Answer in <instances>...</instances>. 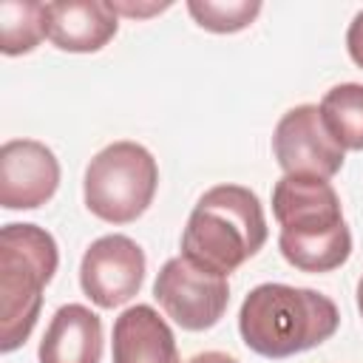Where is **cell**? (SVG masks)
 <instances>
[{
	"instance_id": "obj_1",
	"label": "cell",
	"mask_w": 363,
	"mask_h": 363,
	"mask_svg": "<svg viewBox=\"0 0 363 363\" xmlns=\"http://www.w3.org/2000/svg\"><path fill=\"white\" fill-rule=\"evenodd\" d=\"M281 255L301 272H332L352 255V233L329 179L281 176L272 187Z\"/></svg>"
},
{
	"instance_id": "obj_2",
	"label": "cell",
	"mask_w": 363,
	"mask_h": 363,
	"mask_svg": "<svg viewBox=\"0 0 363 363\" xmlns=\"http://www.w3.org/2000/svg\"><path fill=\"white\" fill-rule=\"evenodd\" d=\"M340 326L335 301L323 292L289 284H258L238 309V332L247 349L281 360L329 340Z\"/></svg>"
},
{
	"instance_id": "obj_3",
	"label": "cell",
	"mask_w": 363,
	"mask_h": 363,
	"mask_svg": "<svg viewBox=\"0 0 363 363\" xmlns=\"http://www.w3.org/2000/svg\"><path fill=\"white\" fill-rule=\"evenodd\" d=\"M264 244V207L258 196L241 184L210 187L196 201L182 233V255L224 278L258 255Z\"/></svg>"
},
{
	"instance_id": "obj_4",
	"label": "cell",
	"mask_w": 363,
	"mask_h": 363,
	"mask_svg": "<svg viewBox=\"0 0 363 363\" xmlns=\"http://www.w3.org/2000/svg\"><path fill=\"white\" fill-rule=\"evenodd\" d=\"M60 264L57 241L37 224H6L0 230V352L9 354L34 332L43 289Z\"/></svg>"
},
{
	"instance_id": "obj_5",
	"label": "cell",
	"mask_w": 363,
	"mask_h": 363,
	"mask_svg": "<svg viewBox=\"0 0 363 363\" xmlns=\"http://www.w3.org/2000/svg\"><path fill=\"white\" fill-rule=\"evenodd\" d=\"M159 164L153 153L130 139L102 147L85 167V207L108 224L136 221L153 201Z\"/></svg>"
},
{
	"instance_id": "obj_6",
	"label": "cell",
	"mask_w": 363,
	"mask_h": 363,
	"mask_svg": "<svg viewBox=\"0 0 363 363\" xmlns=\"http://www.w3.org/2000/svg\"><path fill=\"white\" fill-rule=\"evenodd\" d=\"M159 306L187 332H204L221 320L230 303V284L224 275L193 264L184 255L167 258L153 281Z\"/></svg>"
},
{
	"instance_id": "obj_7",
	"label": "cell",
	"mask_w": 363,
	"mask_h": 363,
	"mask_svg": "<svg viewBox=\"0 0 363 363\" xmlns=\"http://www.w3.org/2000/svg\"><path fill=\"white\" fill-rule=\"evenodd\" d=\"M272 153L284 176H315L332 179L343 167V147L326 130L318 105L289 108L272 133Z\"/></svg>"
},
{
	"instance_id": "obj_8",
	"label": "cell",
	"mask_w": 363,
	"mask_h": 363,
	"mask_svg": "<svg viewBox=\"0 0 363 363\" xmlns=\"http://www.w3.org/2000/svg\"><path fill=\"white\" fill-rule=\"evenodd\" d=\"M145 281V252L142 247L122 235L96 238L79 264V286L82 292L102 309H113L128 303Z\"/></svg>"
},
{
	"instance_id": "obj_9",
	"label": "cell",
	"mask_w": 363,
	"mask_h": 363,
	"mask_svg": "<svg viewBox=\"0 0 363 363\" xmlns=\"http://www.w3.org/2000/svg\"><path fill=\"white\" fill-rule=\"evenodd\" d=\"M60 187V162L37 139H9L0 147V204L6 210H34Z\"/></svg>"
},
{
	"instance_id": "obj_10",
	"label": "cell",
	"mask_w": 363,
	"mask_h": 363,
	"mask_svg": "<svg viewBox=\"0 0 363 363\" xmlns=\"http://www.w3.org/2000/svg\"><path fill=\"white\" fill-rule=\"evenodd\" d=\"M119 17L105 0H57L45 3V37L71 54L99 51L113 40Z\"/></svg>"
},
{
	"instance_id": "obj_11",
	"label": "cell",
	"mask_w": 363,
	"mask_h": 363,
	"mask_svg": "<svg viewBox=\"0 0 363 363\" xmlns=\"http://www.w3.org/2000/svg\"><path fill=\"white\" fill-rule=\"evenodd\" d=\"M111 354L113 363H182L173 329L150 303L128 306L113 320Z\"/></svg>"
},
{
	"instance_id": "obj_12",
	"label": "cell",
	"mask_w": 363,
	"mask_h": 363,
	"mask_svg": "<svg viewBox=\"0 0 363 363\" xmlns=\"http://www.w3.org/2000/svg\"><path fill=\"white\" fill-rule=\"evenodd\" d=\"M40 363H99L102 320L82 303H65L54 312L37 352Z\"/></svg>"
},
{
	"instance_id": "obj_13",
	"label": "cell",
	"mask_w": 363,
	"mask_h": 363,
	"mask_svg": "<svg viewBox=\"0 0 363 363\" xmlns=\"http://www.w3.org/2000/svg\"><path fill=\"white\" fill-rule=\"evenodd\" d=\"M320 119L343 150H363V85L340 82L320 99Z\"/></svg>"
},
{
	"instance_id": "obj_14",
	"label": "cell",
	"mask_w": 363,
	"mask_h": 363,
	"mask_svg": "<svg viewBox=\"0 0 363 363\" xmlns=\"http://www.w3.org/2000/svg\"><path fill=\"white\" fill-rule=\"evenodd\" d=\"M45 37V3L3 0L0 3V51L6 57L28 54Z\"/></svg>"
},
{
	"instance_id": "obj_15",
	"label": "cell",
	"mask_w": 363,
	"mask_h": 363,
	"mask_svg": "<svg viewBox=\"0 0 363 363\" xmlns=\"http://www.w3.org/2000/svg\"><path fill=\"white\" fill-rule=\"evenodd\" d=\"M187 11L193 14V20L216 34H233L247 28L258 11L261 3L258 0H230V3H218V0H190Z\"/></svg>"
},
{
	"instance_id": "obj_16",
	"label": "cell",
	"mask_w": 363,
	"mask_h": 363,
	"mask_svg": "<svg viewBox=\"0 0 363 363\" xmlns=\"http://www.w3.org/2000/svg\"><path fill=\"white\" fill-rule=\"evenodd\" d=\"M346 48H349V57L354 60V65L363 68V9H360V11L352 17V23H349Z\"/></svg>"
},
{
	"instance_id": "obj_17",
	"label": "cell",
	"mask_w": 363,
	"mask_h": 363,
	"mask_svg": "<svg viewBox=\"0 0 363 363\" xmlns=\"http://www.w3.org/2000/svg\"><path fill=\"white\" fill-rule=\"evenodd\" d=\"M116 14H128V17H147L156 11L170 9V3H150V6H133V3H111Z\"/></svg>"
},
{
	"instance_id": "obj_18",
	"label": "cell",
	"mask_w": 363,
	"mask_h": 363,
	"mask_svg": "<svg viewBox=\"0 0 363 363\" xmlns=\"http://www.w3.org/2000/svg\"><path fill=\"white\" fill-rule=\"evenodd\" d=\"M187 363H238V360L233 354H227V352H199Z\"/></svg>"
},
{
	"instance_id": "obj_19",
	"label": "cell",
	"mask_w": 363,
	"mask_h": 363,
	"mask_svg": "<svg viewBox=\"0 0 363 363\" xmlns=\"http://www.w3.org/2000/svg\"><path fill=\"white\" fill-rule=\"evenodd\" d=\"M357 309H360V318H363V278L357 281Z\"/></svg>"
}]
</instances>
